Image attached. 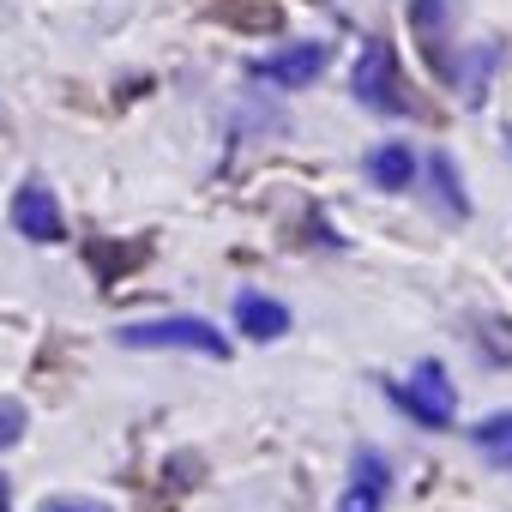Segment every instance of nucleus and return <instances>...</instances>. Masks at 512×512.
I'll return each instance as SVG.
<instances>
[{"label":"nucleus","mask_w":512,"mask_h":512,"mask_svg":"<svg viewBox=\"0 0 512 512\" xmlns=\"http://www.w3.org/2000/svg\"><path fill=\"white\" fill-rule=\"evenodd\" d=\"M404 19H410V37H416V49H422L428 73H434L440 85H452V67H458L452 19H458V7H452V0H410Z\"/></svg>","instance_id":"nucleus-4"},{"label":"nucleus","mask_w":512,"mask_h":512,"mask_svg":"<svg viewBox=\"0 0 512 512\" xmlns=\"http://www.w3.org/2000/svg\"><path fill=\"white\" fill-rule=\"evenodd\" d=\"M494 61H500V43H482V49H458V67H452V91L476 109L488 97V79H494Z\"/></svg>","instance_id":"nucleus-11"},{"label":"nucleus","mask_w":512,"mask_h":512,"mask_svg":"<svg viewBox=\"0 0 512 512\" xmlns=\"http://www.w3.org/2000/svg\"><path fill=\"white\" fill-rule=\"evenodd\" d=\"M428 199L452 217V223H464L470 217V193H464V175H458V163L446 157V151H428Z\"/></svg>","instance_id":"nucleus-10"},{"label":"nucleus","mask_w":512,"mask_h":512,"mask_svg":"<svg viewBox=\"0 0 512 512\" xmlns=\"http://www.w3.org/2000/svg\"><path fill=\"white\" fill-rule=\"evenodd\" d=\"M362 175H368L380 193H404V187L422 175V163H416V151H410L404 139H386V145H368V157H362Z\"/></svg>","instance_id":"nucleus-9"},{"label":"nucleus","mask_w":512,"mask_h":512,"mask_svg":"<svg viewBox=\"0 0 512 512\" xmlns=\"http://www.w3.org/2000/svg\"><path fill=\"white\" fill-rule=\"evenodd\" d=\"M13 229L25 235V241H37V247H55L61 235H67V217H61V199L43 187V181H25L19 193H13Z\"/></svg>","instance_id":"nucleus-6"},{"label":"nucleus","mask_w":512,"mask_h":512,"mask_svg":"<svg viewBox=\"0 0 512 512\" xmlns=\"http://www.w3.org/2000/svg\"><path fill=\"white\" fill-rule=\"evenodd\" d=\"M386 398H392L410 422H422V428H452V422H458V386H452L446 362H416L404 380L386 386Z\"/></svg>","instance_id":"nucleus-2"},{"label":"nucleus","mask_w":512,"mask_h":512,"mask_svg":"<svg viewBox=\"0 0 512 512\" xmlns=\"http://www.w3.org/2000/svg\"><path fill=\"white\" fill-rule=\"evenodd\" d=\"M386 488H392V464H386L374 446H356L350 482H344V494H338V512H380Z\"/></svg>","instance_id":"nucleus-7"},{"label":"nucleus","mask_w":512,"mask_h":512,"mask_svg":"<svg viewBox=\"0 0 512 512\" xmlns=\"http://www.w3.org/2000/svg\"><path fill=\"white\" fill-rule=\"evenodd\" d=\"M25 428H31L25 404H19V398H0V452H13V446L25 440Z\"/></svg>","instance_id":"nucleus-13"},{"label":"nucleus","mask_w":512,"mask_h":512,"mask_svg":"<svg viewBox=\"0 0 512 512\" xmlns=\"http://www.w3.org/2000/svg\"><path fill=\"white\" fill-rule=\"evenodd\" d=\"M121 344L127 350H169V356H205V362H229V338L199 320V314H163V320H133L121 326Z\"/></svg>","instance_id":"nucleus-1"},{"label":"nucleus","mask_w":512,"mask_h":512,"mask_svg":"<svg viewBox=\"0 0 512 512\" xmlns=\"http://www.w3.org/2000/svg\"><path fill=\"white\" fill-rule=\"evenodd\" d=\"M37 512H109L103 500H85V494H49Z\"/></svg>","instance_id":"nucleus-14"},{"label":"nucleus","mask_w":512,"mask_h":512,"mask_svg":"<svg viewBox=\"0 0 512 512\" xmlns=\"http://www.w3.org/2000/svg\"><path fill=\"white\" fill-rule=\"evenodd\" d=\"M229 314H235V332L253 338V344H272V338L290 332V308H284L278 296H266V290H241V296L229 302Z\"/></svg>","instance_id":"nucleus-8"},{"label":"nucleus","mask_w":512,"mask_h":512,"mask_svg":"<svg viewBox=\"0 0 512 512\" xmlns=\"http://www.w3.org/2000/svg\"><path fill=\"white\" fill-rule=\"evenodd\" d=\"M470 446H476V458H482V464H494V470H512V410H494V416H482V422L470 428Z\"/></svg>","instance_id":"nucleus-12"},{"label":"nucleus","mask_w":512,"mask_h":512,"mask_svg":"<svg viewBox=\"0 0 512 512\" xmlns=\"http://www.w3.org/2000/svg\"><path fill=\"white\" fill-rule=\"evenodd\" d=\"M350 97H356L362 109H374V115H410V91H404V79H398L392 43H380V37L362 43L356 67H350Z\"/></svg>","instance_id":"nucleus-3"},{"label":"nucleus","mask_w":512,"mask_h":512,"mask_svg":"<svg viewBox=\"0 0 512 512\" xmlns=\"http://www.w3.org/2000/svg\"><path fill=\"white\" fill-rule=\"evenodd\" d=\"M326 61H332V49H326V43H314V37H302V43L272 49L266 61H253V73H260L266 85H278V91H308V85L326 73Z\"/></svg>","instance_id":"nucleus-5"}]
</instances>
